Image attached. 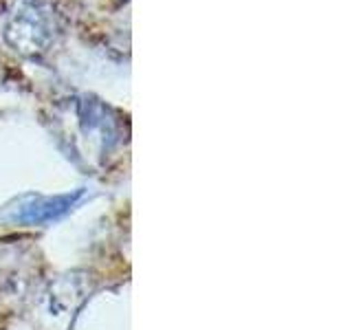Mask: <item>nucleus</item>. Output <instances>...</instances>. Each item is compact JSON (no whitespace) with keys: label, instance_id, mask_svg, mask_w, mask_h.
<instances>
[{"label":"nucleus","instance_id":"nucleus-3","mask_svg":"<svg viewBox=\"0 0 352 330\" xmlns=\"http://www.w3.org/2000/svg\"><path fill=\"white\" fill-rule=\"evenodd\" d=\"M14 36L16 40L9 42L11 47H16L20 51H38L47 44L51 31L36 9H25V11H20L7 27V40Z\"/></svg>","mask_w":352,"mask_h":330},{"label":"nucleus","instance_id":"nucleus-2","mask_svg":"<svg viewBox=\"0 0 352 330\" xmlns=\"http://www.w3.org/2000/svg\"><path fill=\"white\" fill-rule=\"evenodd\" d=\"M84 190H75L71 194H58V196H38L27 194L18 198L14 205L7 207L3 218L18 225H47L51 220H58L66 212H71L75 203L80 201Z\"/></svg>","mask_w":352,"mask_h":330},{"label":"nucleus","instance_id":"nucleus-1","mask_svg":"<svg viewBox=\"0 0 352 330\" xmlns=\"http://www.w3.org/2000/svg\"><path fill=\"white\" fill-rule=\"evenodd\" d=\"M93 291V278L86 271H71L55 278L40 302L42 330H71L77 313L82 311Z\"/></svg>","mask_w":352,"mask_h":330}]
</instances>
